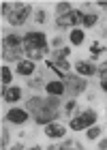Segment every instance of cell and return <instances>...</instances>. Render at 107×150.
Listing matches in <instances>:
<instances>
[{"label": "cell", "mask_w": 107, "mask_h": 150, "mask_svg": "<svg viewBox=\"0 0 107 150\" xmlns=\"http://www.w3.org/2000/svg\"><path fill=\"white\" fill-rule=\"evenodd\" d=\"M86 90V79L82 77V75H79V77H69L66 79V94H69V97L73 99V97H77V94H82Z\"/></svg>", "instance_id": "obj_8"}, {"label": "cell", "mask_w": 107, "mask_h": 150, "mask_svg": "<svg viewBox=\"0 0 107 150\" xmlns=\"http://www.w3.org/2000/svg\"><path fill=\"white\" fill-rule=\"evenodd\" d=\"M19 97H22V90H19L17 86L2 88V99H4V101H9V103H15V101H19Z\"/></svg>", "instance_id": "obj_11"}, {"label": "cell", "mask_w": 107, "mask_h": 150, "mask_svg": "<svg viewBox=\"0 0 107 150\" xmlns=\"http://www.w3.org/2000/svg\"><path fill=\"white\" fill-rule=\"evenodd\" d=\"M2 81H4V84L11 81V69H9V67H2Z\"/></svg>", "instance_id": "obj_19"}, {"label": "cell", "mask_w": 107, "mask_h": 150, "mask_svg": "<svg viewBox=\"0 0 107 150\" xmlns=\"http://www.w3.org/2000/svg\"><path fill=\"white\" fill-rule=\"evenodd\" d=\"M37 22H45V11H39L37 13Z\"/></svg>", "instance_id": "obj_24"}, {"label": "cell", "mask_w": 107, "mask_h": 150, "mask_svg": "<svg viewBox=\"0 0 107 150\" xmlns=\"http://www.w3.org/2000/svg\"><path fill=\"white\" fill-rule=\"evenodd\" d=\"M99 133H101V129H99V127H90V129H88V133H86V135H88L90 139H96V137H99Z\"/></svg>", "instance_id": "obj_18"}, {"label": "cell", "mask_w": 107, "mask_h": 150, "mask_svg": "<svg viewBox=\"0 0 107 150\" xmlns=\"http://www.w3.org/2000/svg\"><path fill=\"white\" fill-rule=\"evenodd\" d=\"M13 150H22V146H13Z\"/></svg>", "instance_id": "obj_30"}, {"label": "cell", "mask_w": 107, "mask_h": 150, "mask_svg": "<svg viewBox=\"0 0 107 150\" xmlns=\"http://www.w3.org/2000/svg\"><path fill=\"white\" fill-rule=\"evenodd\" d=\"M6 120H9V122H15V125H22V122L28 120V112H26V110H19V107H13V110L6 112Z\"/></svg>", "instance_id": "obj_9"}, {"label": "cell", "mask_w": 107, "mask_h": 150, "mask_svg": "<svg viewBox=\"0 0 107 150\" xmlns=\"http://www.w3.org/2000/svg\"><path fill=\"white\" fill-rule=\"evenodd\" d=\"M60 107V99L58 97H32L26 101V112L34 116L37 125H51L56 118V112Z\"/></svg>", "instance_id": "obj_1"}, {"label": "cell", "mask_w": 107, "mask_h": 150, "mask_svg": "<svg viewBox=\"0 0 107 150\" xmlns=\"http://www.w3.org/2000/svg\"><path fill=\"white\" fill-rule=\"evenodd\" d=\"M94 120H96V114L94 112H84V114H79L77 118L71 120V129H73V131L90 129V125H94Z\"/></svg>", "instance_id": "obj_6"}, {"label": "cell", "mask_w": 107, "mask_h": 150, "mask_svg": "<svg viewBox=\"0 0 107 150\" xmlns=\"http://www.w3.org/2000/svg\"><path fill=\"white\" fill-rule=\"evenodd\" d=\"M54 150H77V148H75V144H73V142H66V144H62L60 148H54Z\"/></svg>", "instance_id": "obj_21"}, {"label": "cell", "mask_w": 107, "mask_h": 150, "mask_svg": "<svg viewBox=\"0 0 107 150\" xmlns=\"http://www.w3.org/2000/svg\"><path fill=\"white\" fill-rule=\"evenodd\" d=\"M101 50H103L101 45H92V54H101Z\"/></svg>", "instance_id": "obj_26"}, {"label": "cell", "mask_w": 107, "mask_h": 150, "mask_svg": "<svg viewBox=\"0 0 107 150\" xmlns=\"http://www.w3.org/2000/svg\"><path fill=\"white\" fill-rule=\"evenodd\" d=\"M11 9H13V4H11V2H2V13H4V15H9Z\"/></svg>", "instance_id": "obj_22"}, {"label": "cell", "mask_w": 107, "mask_h": 150, "mask_svg": "<svg viewBox=\"0 0 107 150\" xmlns=\"http://www.w3.org/2000/svg\"><path fill=\"white\" fill-rule=\"evenodd\" d=\"M56 13H60V17L66 15V13H71V4H69V2H60V4L56 6Z\"/></svg>", "instance_id": "obj_17"}, {"label": "cell", "mask_w": 107, "mask_h": 150, "mask_svg": "<svg viewBox=\"0 0 107 150\" xmlns=\"http://www.w3.org/2000/svg\"><path fill=\"white\" fill-rule=\"evenodd\" d=\"M79 22H84V13L82 11H71V13H66V15L58 17L56 24L60 26V28H75Z\"/></svg>", "instance_id": "obj_7"}, {"label": "cell", "mask_w": 107, "mask_h": 150, "mask_svg": "<svg viewBox=\"0 0 107 150\" xmlns=\"http://www.w3.org/2000/svg\"><path fill=\"white\" fill-rule=\"evenodd\" d=\"M101 88H103V90L107 92V81H101Z\"/></svg>", "instance_id": "obj_28"}, {"label": "cell", "mask_w": 107, "mask_h": 150, "mask_svg": "<svg viewBox=\"0 0 107 150\" xmlns=\"http://www.w3.org/2000/svg\"><path fill=\"white\" fill-rule=\"evenodd\" d=\"M45 90L49 92V97H60V94H64V90H66V86L62 84V81L54 79V81H49V84L45 86Z\"/></svg>", "instance_id": "obj_10"}, {"label": "cell", "mask_w": 107, "mask_h": 150, "mask_svg": "<svg viewBox=\"0 0 107 150\" xmlns=\"http://www.w3.org/2000/svg\"><path fill=\"white\" fill-rule=\"evenodd\" d=\"M99 6H101V9H107V2H99Z\"/></svg>", "instance_id": "obj_29"}, {"label": "cell", "mask_w": 107, "mask_h": 150, "mask_svg": "<svg viewBox=\"0 0 107 150\" xmlns=\"http://www.w3.org/2000/svg\"><path fill=\"white\" fill-rule=\"evenodd\" d=\"M73 110H75V101H71V103H69V105H66V112H69V114H71Z\"/></svg>", "instance_id": "obj_25"}, {"label": "cell", "mask_w": 107, "mask_h": 150, "mask_svg": "<svg viewBox=\"0 0 107 150\" xmlns=\"http://www.w3.org/2000/svg\"><path fill=\"white\" fill-rule=\"evenodd\" d=\"M71 43H73V45H82V43H84V32L73 28V30H71Z\"/></svg>", "instance_id": "obj_15"}, {"label": "cell", "mask_w": 107, "mask_h": 150, "mask_svg": "<svg viewBox=\"0 0 107 150\" xmlns=\"http://www.w3.org/2000/svg\"><path fill=\"white\" fill-rule=\"evenodd\" d=\"M17 73L19 75H32L34 73V62H32V60H22V62L17 64Z\"/></svg>", "instance_id": "obj_14"}, {"label": "cell", "mask_w": 107, "mask_h": 150, "mask_svg": "<svg viewBox=\"0 0 107 150\" xmlns=\"http://www.w3.org/2000/svg\"><path fill=\"white\" fill-rule=\"evenodd\" d=\"M28 15H30V4L28 2H17V4H13V9H11V13L6 15V19H9V24H13V26H22L26 19H28Z\"/></svg>", "instance_id": "obj_4"}, {"label": "cell", "mask_w": 107, "mask_h": 150, "mask_svg": "<svg viewBox=\"0 0 107 150\" xmlns=\"http://www.w3.org/2000/svg\"><path fill=\"white\" fill-rule=\"evenodd\" d=\"M75 69H77V73L82 75V77H88V75H94L96 73V67L92 62H77Z\"/></svg>", "instance_id": "obj_13"}, {"label": "cell", "mask_w": 107, "mask_h": 150, "mask_svg": "<svg viewBox=\"0 0 107 150\" xmlns=\"http://www.w3.org/2000/svg\"><path fill=\"white\" fill-rule=\"evenodd\" d=\"M6 144H9V133H6V129H2V135H0V146H2V150H4Z\"/></svg>", "instance_id": "obj_20"}, {"label": "cell", "mask_w": 107, "mask_h": 150, "mask_svg": "<svg viewBox=\"0 0 107 150\" xmlns=\"http://www.w3.org/2000/svg\"><path fill=\"white\" fill-rule=\"evenodd\" d=\"M30 150H41V148H30Z\"/></svg>", "instance_id": "obj_31"}, {"label": "cell", "mask_w": 107, "mask_h": 150, "mask_svg": "<svg viewBox=\"0 0 107 150\" xmlns=\"http://www.w3.org/2000/svg\"><path fill=\"white\" fill-rule=\"evenodd\" d=\"M22 52H24V37L9 35L2 41V58L9 62H22Z\"/></svg>", "instance_id": "obj_3"}, {"label": "cell", "mask_w": 107, "mask_h": 150, "mask_svg": "<svg viewBox=\"0 0 107 150\" xmlns=\"http://www.w3.org/2000/svg\"><path fill=\"white\" fill-rule=\"evenodd\" d=\"M96 19H99V17H96V13H88V15H84V22H82V24L86 26V28H90V26H94V24H96Z\"/></svg>", "instance_id": "obj_16"}, {"label": "cell", "mask_w": 107, "mask_h": 150, "mask_svg": "<svg viewBox=\"0 0 107 150\" xmlns=\"http://www.w3.org/2000/svg\"><path fill=\"white\" fill-rule=\"evenodd\" d=\"M45 135L51 137V139H58V137H62V135H64V127L58 125V122H51V125L45 127Z\"/></svg>", "instance_id": "obj_12"}, {"label": "cell", "mask_w": 107, "mask_h": 150, "mask_svg": "<svg viewBox=\"0 0 107 150\" xmlns=\"http://www.w3.org/2000/svg\"><path fill=\"white\" fill-rule=\"evenodd\" d=\"M101 81H107V62L103 64V69H101Z\"/></svg>", "instance_id": "obj_23"}, {"label": "cell", "mask_w": 107, "mask_h": 150, "mask_svg": "<svg viewBox=\"0 0 107 150\" xmlns=\"http://www.w3.org/2000/svg\"><path fill=\"white\" fill-rule=\"evenodd\" d=\"M99 148H101V150H107V139H101V144H99Z\"/></svg>", "instance_id": "obj_27"}, {"label": "cell", "mask_w": 107, "mask_h": 150, "mask_svg": "<svg viewBox=\"0 0 107 150\" xmlns=\"http://www.w3.org/2000/svg\"><path fill=\"white\" fill-rule=\"evenodd\" d=\"M66 56H69V47H62V50H56V52H54V58H51V60H47L49 69H54V71H60V73H64L66 69H69V62H66Z\"/></svg>", "instance_id": "obj_5"}, {"label": "cell", "mask_w": 107, "mask_h": 150, "mask_svg": "<svg viewBox=\"0 0 107 150\" xmlns=\"http://www.w3.org/2000/svg\"><path fill=\"white\" fill-rule=\"evenodd\" d=\"M24 54L32 62L47 54V39H45L43 32H26L24 35Z\"/></svg>", "instance_id": "obj_2"}]
</instances>
